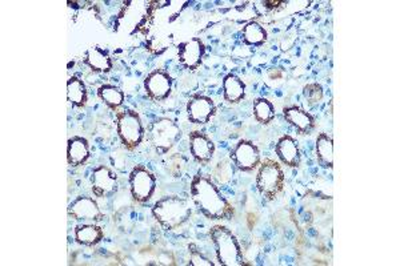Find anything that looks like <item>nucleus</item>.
<instances>
[{"instance_id":"f257e3e1","label":"nucleus","mask_w":400,"mask_h":266,"mask_svg":"<svg viewBox=\"0 0 400 266\" xmlns=\"http://www.w3.org/2000/svg\"><path fill=\"white\" fill-rule=\"evenodd\" d=\"M190 194L195 206L202 212L205 217L211 221L231 220L235 215V209L229 200L220 194L218 186L211 179L202 175H196L191 180Z\"/></svg>"},{"instance_id":"f03ea898","label":"nucleus","mask_w":400,"mask_h":266,"mask_svg":"<svg viewBox=\"0 0 400 266\" xmlns=\"http://www.w3.org/2000/svg\"><path fill=\"white\" fill-rule=\"evenodd\" d=\"M193 215L187 200L178 196H166L152 206V216L167 230H174L184 225Z\"/></svg>"},{"instance_id":"7ed1b4c3","label":"nucleus","mask_w":400,"mask_h":266,"mask_svg":"<svg viewBox=\"0 0 400 266\" xmlns=\"http://www.w3.org/2000/svg\"><path fill=\"white\" fill-rule=\"evenodd\" d=\"M219 264L223 266L246 265L241 243L236 236L224 225H215L210 229Z\"/></svg>"},{"instance_id":"20e7f679","label":"nucleus","mask_w":400,"mask_h":266,"mask_svg":"<svg viewBox=\"0 0 400 266\" xmlns=\"http://www.w3.org/2000/svg\"><path fill=\"white\" fill-rule=\"evenodd\" d=\"M182 137L179 125L169 118H159L148 128V139L158 155L169 153Z\"/></svg>"},{"instance_id":"39448f33","label":"nucleus","mask_w":400,"mask_h":266,"mask_svg":"<svg viewBox=\"0 0 400 266\" xmlns=\"http://www.w3.org/2000/svg\"><path fill=\"white\" fill-rule=\"evenodd\" d=\"M256 188L259 194L272 201L284 189V172L279 163L274 160H265L257 170Z\"/></svg>"},{"instance_id":"423d86ee","label":"nucleus","mask_w":400,"mask_h":266,"mask_svg":"<svg viewBox=\"0 0 400 266\" xmlns=\"http://www.w3.org/2000/svg\"><path fill=\"white\" fill-rule=\"evenodd\" d=\"M116 129L121 144L128 151H133L142 144L145 137V128L138 112L126 109L116 115Z\"/></svg>"},{"instance_id":"0eeeda50","label":"nucleus","mask_w":400,"mask_h":266,"mask_svg":"<svg viewBox=\"0 0 400 266\" xmlns=\"http://www.w3.org/2000/svg\"><path fill=\"white\" fill-rule=\"evenodd\" d=\"M130 192L133 200L139 204H146L157 189V177L143 165H136L130 173Z\"/></svg>"},{"instance_id":"6e6552de","label":"nucleus","mask_w":400,"mask_h":266,"mask_svg":"<svg viewBox=\"0 0 400 266\" xmlns=\"http://www.w3.org/2000/svg\"><path fill=\"white\" fill-rule=\"evenodd\" d=\"M230 158L241 172H253L260 165V151L250 140H241L232 149Z\"/></svg>"},{"instance_id":"1a4fd4ad","label":"nucleus","mask_w":400,"mask_h":266,"mask_svg":"<svg viewBox=\"0 0 400 266\" xmlns=\"http://www.w3.org/2000/svg\"><path fill=\"white\" fill-rule=\"evenodd\" d=\"M67 212L70 217L79 222H99L104 220V215L97 205V200L87 196H79L75 198L68 205Z\"/></svg>"},{"instance_id":"9d476101","label":"nucleus","mask_w":400,"mask_h":266,"mask_svg":"<svg viewBox=\"0 0 400 266\" xmlns=\"http://www.w3.org/2000/svg\"><path fill=\"white\" fill-rule=\"evenodd\" d=\"M205 55H206V46L199 37L184 42L182 44H179L178 49V61L186 70L190 71H195L202 65Z\"/></svg>"},{"instance_id":"9b49d317","label":"nucleus","mask_w":400,"mask_h":266,"mask_svg":"<svg viewBox=\"0 0 400 266\" xmlns=\"http://www.w3.org/2000/svg\"><path fill=\"white\" fill-rule=\"evenodd\" d=\"M91 189L97 197H109L118 192V176L112 170L99 165L91 173Z\"/></svg>"},{"instance_id":"f8f14e48","label":"nucleus","mask_w":400,"mask_h":266,"mask_svg":"<svg viewBox=\"0 0 400 266\" xmlns=\"http://www.w3.org/2000/svg\"><path fill=\"white\" fill-rule=\"evenodd\" d=\"M145 89L150 99L155 101L166 100L172 91V79L163 70H155L147 75L145 79Z\"/></svg>"},{"instance_id":"ddd939ff","label":"nucleus","mask_w":400,"mask_h":266,"mask_svg":"<svg viewBox=\"0 0 400 266\" xmlns=\"http://www.w3.org/2000/svg\"><path fill=\"white\" fill-rule=\"evenodd\" d=\"M217 113V106L211 97L196 95L187 103V116L191 122L205 125Z\"/></svg>"},{"instance_id":"4468645a","label":"nucleus","mask_w":400,"mask_h":266,"mask_svg":"<svg viewBox=\"0 0 400 266\" xmlns=\"http://www.w3.org/2000/svg\"><path fill=\"white\" fill-rule=\"evenodd\" d=\"M190 152L196 163L208 164L215 153V144L206 133L194 131L190 133Z\"/></svg>"},{"instance_id":"2eb2a0df","label":"nucleus","mask_w":400,"mask_h":266,"mask_svg":"<svg viewBox=\"0 0 400 266\" xmlns=\"http://www.w3.org/2000/svg\"><path fill=\"white\" fill-rule=\"evenodd\" d=\"M275 152L284 165L290 168H298L301 165V161H302L301 149H299L298 143L295 141V139L291 136L289 134L281 136L275 146Z\"/></svg>"},{"instance_id":"dca6fc26","label":"nucleus","mask_w":400,"mask_h":266,"mask_svg":"<svg viewBox=\"0 0 400 266\" xmlns=\"http://www.w3.org/2000/svg\"><path fill=\"white\" fill-rule=\"evenodd\" d=\"M283 116L287 122H290L292 127L302 134H308L315 128L314 116L296 106H290L283 109Z\"/></svg>"},{"instance_id":"f3484780","label":"nucleus","mask_w":400,"mask_h":266,"mask_svg":"<svg viewBox=\"0 0 400 266\" xmlns=\"http://www.w3.org/2000/svg\"><path fill=\"white\" fill-rule=\"evenodd\" d=\"M90 158V144L88 140L80 136H73L67 144V161L68 164L76 168L87 163Z\"/></svg>"},{"instance_id":"a211bd4d","label":"nucleus","mask_w":400,"mask_h":266,"mask_svg":"<svg viewBox=\"0 0 400 266\" xmlns=\"http://www.w3.org/2000/svg\"><path fill=\"white\" fill-rule=\"evenodd\" d=\"M85 65L97 73H109L112 70V61L109 53L104 49L99 47H91L87 49L85 53Z\"/></svg>"},{"instance_id":"6ab92c4d","label":"nucleus","mask_w":400,"mask_h":266,"mask_svg":"<svg viewBox=\"0 0 400 266\" xmlns=\"http://www.w3.org/2000/svg\"><path fill=\"white\" fill-rule=\"evenodd\" d=\"M315 153L317 163L322 168H334V141L327 133H320L316 137Z\"/></svg>"},{"instance_id":"aec40b11","label":"nucleus","mask_w":400,"mask_h":266,"mask_svg":"<svg viewBox=\"0 0 400 266\" xmlns=\"http://www.w3.org/2000/svg\"><path fill=\"white\" fill-rule=\"evenodd\" d=\"M104 237V232L95 224L83 222L75 228V241L83 246H95Z\"/></svg>"},{"instance_id":"412c9836","label":"nucleus","mask_w":400,"mask_h":266,"mask_svg":"<svg viewBox=\"0 0 400 266\" xmlns=\"http://www.w3.org/2000/svg\"><path fill=\"white\" fill-rule=\"evenodd\" d=\"M224 100L230 104H238L246 97V84L236 75H227L223 80Z\"/></svg>"},{"instance_id":"4be33fe9","label":"nucleus","mask_w":400,"mask_h":266,"mask_svg":"<svg viewBox=\"0 0 400 266\" xmlns=\"http://www.w3.org/2000/svg\"><path fill=\"white\" fill-rule=\"evenodd\" d=\"M67 100L75 108H85L87 100H88V94H87L85 82L80 77L73 76L68 79Z\"/></svg>"},{"instance_id":"5701e85b","label":"nucleus","mask_w":400,"mask_h":266,"mask_svg":"<svg viewBox=\"0 0 400 266\" xmlns=\"http://www.w3.org/2000/svg\"><path fill=\"white\" fill-rule=\"evenodd\" d=\"M97 97L112 110L121 108L124 103V92L112 84H103L97 89Z\"/></svg>"},{"instance_id":"b1692460","label":"nucleus","mask_w":400,"mask_h":266,"mask_svg":"<svg viewBox=\"0 0 400 266\" xmlns=\"http://www.w3.org/2000/svg\"><path fill=\"white\" fill-rule=\"evenodd\" d=\"M243 42L248 46L259 47L263 46L267 40V31L265 27L257 22H250L243 27Z\"/></svg>"},{"instance_id":"393cba45","label":"nucleus","mask_w":400,"mask_h":266,"mask_svg":"<svg viewBox=\"0 0 400 266\" xmlns=\"http://www.w3.org/2000/svg\"><path fill=\"white\" fill-rule=\"evenodd\" d=\"M254 116L256 120L260 124H269L275 118V108L269 100L265 97H260L255 100L254 103Z\"/></svg>"},{"instance_id":"a878e982","label":"nucleus","mask_w":400,"mask_h":266,"mask_svg":"<svg viewBox=\"0 0 400 266\" xmlns=\"http://www.w3.org/2000/svg\"><path fill=\"white\" fill-rule=\"evenodd\" d=\"M164 165H166V170H167V173L170 175L171 177L179 179L186 173L187 167H188V161L181 153H172L166 160Z\"/></svg>"},{"instance_id":"bb28decb","label":"nucleus","mask_w":400,"mask_h":266,"mask_svg":"<svg viewBox=\"0 0 400 266\" xmlns=\"http://www.w3.org/2000/svg\"><path fill=\"white\" fill-rule=\"evenodd\" d=\"M232 175H234V168H232L230 160H220L212 170V176L215 182L219 184H226L230 182Z\"/></svg>"},{"instance_id":"cd10ccee","label":"nucleus","mask_w":400,"mask_h":266,"mask_svg":"<svg viewBox=\"0 0 400 266\" xmlns=\"http://www.w3.org/2000/svg\"><path fill=\"white\" fill-rule=\"evenodd\" d=\"M188 254H190V261L188 265L191 266H214L215 262H212L210 258H207L206 255L202 252V249H199V246L196 243H190L188 245Z\"/></svg>"},{"instance_id":"c85d7f7f","label":"nucleus","mask_w":400,"mask_h":266,"mask_svg":"<svg viewBox=\"0 0 400 266\" xmlns=\"http://www.w3.org/2000/svg\"><path fill=\"white\" fill-rule=\"evenodd\" d=\"M303 96L310 106H315L323 100L325 92H323L322 85L317 84V83H311V84H307L304 87Z\"/></svg>"},{"instance_id":"c756f323","label":"nucleus","mask_w":400,"mask_h":266,"mask_svg":"<svg viewBox=\"0 0 400 266\" xmlns=\"http://www.w3.org/2000/svg\"><path fill=\"white\" fill-rule=\"evenodd\" d=\"M281 76H283V72L280 71L279 68H271L268 71V77L271 80H278V79H281Z\"/></svg>"},{"instance_id":"7c9ffc66","label":"nucleus","mask_w":400,"mask_h":266,"mask_svg":"<svg viewBox=\"0 0 400 266\" xmlns=\"http://www.w3.org/2000/svg\"><path fill=\"white\" fill-rule=\"evenodd\" d=\"M265 4H266L267 8L272 10V8H278L283 3L281 1H265Z\"/></svg>"}]
</instances>
